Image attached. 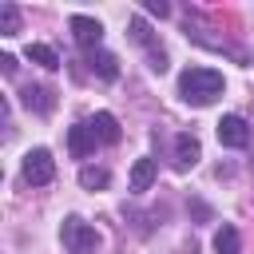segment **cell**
Segmentation results:
<instances>
[{
	"label": "cell",
	"mask_w": 254,
	"mask_h": 254,
	"mask_svg": "<svg viewBox=\"0 0 254 254\" xmlns=\"http://www.w3.org/2000/svg\"><path fill=\"white\" fill-rule=\"evenodd\" d=\"M151 71H167V56L163 52H151Z\"/></svg>",
	"instance_id": "ac0fdd59"
},
{
	"label": "cell",
	"mask_w": 254,
	"mask_h": 254,
	"mask_svg": "<svg viewBox=\"0 0 254 254\" xmlns=\"http://www.w3.org/2000/svg\"><path fill=\"white\" fill-rule=\"evenodd\" d=\"M107 183H111V175H107L103 167H83V171H79V187H83V190H103Z\"/></svg>",
	"instance_id": "5bb4252c"
},
{
	"label": "cell",
	"mask_w": 254,
	"mask_h": 254,
	"mask_svg": "<svg viewBox=\"0 0 254 254\" xmlns=\"http://www.w3.org/2000/svg\"><path fill=\"white\" fill-rule=\"evenodd\" d=\"M151 183H155V159H135V167H131V190L139 194Z\"/></svg>",
	"instance_id": "8fae6325"
},
{
	"label": "cell",
	"mask_w": 254,
	"mask_h": 254,
	"mask_svg": "<svg viewBox=\"0 0 254 254\" xmlns=\"http://www.w3.org/2000/svg\"><path fill=\"white\" fill-rule=\"evenodd\" d=\"M20 99H24V107H28V111H40V115H48V111L56 107L52 87H24V91H20Z\"/></svg>",
	"instance_id": "ba28073f"
},
{
	"label": "cell",
	"mask_w": 254,
	"mask_h": 254,
	"mask_svg": "<svg viewBox=\"0 0 254 254\" xmlns=\"http://www.w3.org/2000/svg\"><path fill=\"white\" fill-rule=\"evenodd\" d=\"M28 60H32V64H40V67H48V71H56V67H60V56H56L48 44H28Z\"/></svg>",
	"instance_id": "4fadbf2b"
},
{
	"label": "cell",
	"mask_w": 254,
	"mask_h": 254,
	"mask_svg": "<svg viewBox=\"0 0 254 254\" xmlns=\"http://www.w3.org/2000/svg\"><path fill=\"white\" fill-rule=\"evenodd\" d=\"M0 32H4V36H16V32H20V12H16V4H0Z\"/></svg>",
	"instance_id": "9a60e30c"
},
{
	"label": "cell",
	"mask_w": 254,
	"mask_h": 254,
	"mask_svg": "<svg viewBox=\"0 0 254 254\" xmlns=\"http://www.w3.org/2000/svg\"><path fill=\"white\" fill-rule=\"evenodd\" d=\"M52 179H56V159H52V151H44V147L28 151V155H24V183L44 187V183H52Z\"/></svg>",
	"instance_id": "3957f363"
},
{
	"label": "cell",
	"mask_w": 254,
	"mask_h": 254,
	"mask_svg": "<svg viewBox=\"0 0 254 254\" xmlns=\"http://www.w3.org/2000/svg\"><path fill=\"white\" fill-rule=\"evenodd\" d=\"M179 95L187 103H194V107H206V103H214L222 95V75L214 67H187L179 75Z\"/></svg>",
	"instance_id": "6da1fadb"
},
{
	"label": "cell",
	"mask_w": 254,
	"mask_h": 254,
	"mask_svg": "<svg viewBox=\"0 0 254 254\" xmlns=\"http://www.w3.org/2000/svg\"><path fill=\"white\" fill-rule=\"evenodd\" d=\"M67 28H71V36H75V44L79 48H99V40H103V24L99 20H91V16H71L67 20Z\"/></svg>",
	"instance_id": "277c9868"
},
{
	"label": "cell",
	"mask_w": 254,
	"mask_h": 254,
	"mask_svg": "<svg viewBox=\"0 0 254 254\" xmlns=\"http://www.w3.org/2000/svg\"><path fill=\"white\" fill-rule=\"evenodd\" d=\"M60 238H64V246H67V254H95V246H99V234L83 222V218H64V226H60Z\"/></svg>",
	"instance_id": "7a4b0ae2"
},
{
	"label": "cell",
	"mask_w": 254,
	"mask_h": 254,
	"mask_svg": "<svg viewBox=\"0 0 254 254\" xmlns=\"http://www.w3.org/2000/svg\"><path fill=\"white\" fill-rule=\"evenodd\" d=\"M91 131H95V139L99 143H119V119L111 115V111H95V119H91Z\"/></svg>",
	"instance_id": "9c48e42d"
},
{
	"label": "cell",
	"mask_w": 254,
	"mask_h": 254,
	"mask_svg": "<svg viewBox=\"0 0 254 254\" xmlns=\"http://www.w3.org/2000/svg\"><path fill=\"white\" fill-rule=\"evenodd\" d=\"M0 67H4V75H16V56H0Z\"/></svg>",
	"instance_id": "d6986e66"
},
{
	"label": "cell",
	"mask_w": 254,
	"mask_h": 254,
	"mask_svg": "<svg viewBox=\"0 0 254 254\" xmlns=\"http://www.w3.org/2000/svg\"><path fill=\"white\" fill-rule=\"evenodd\" d=\"M214 254H242V238H238V230L230 222H222L214 230Z\"/></svg>",
	"instance_id": "30bf717a"
},
{
	"label": "cell",
	"mask_w": 254,
	"mask_h": 254,
	"mask_svg": "<svg viewBox=\"0 0 254 254\" xmlns=\"http://www.w3.org/2000/svg\"><path fill=\"white\" fill-rule=\"evenodd\" d=\"M202 159V147H198V139L190 135V131H183V135H175V163L187 171V167H194Z\"/></svg>",
	"instance_id": "52a82bcc"
},
{
	"label": "cell",
	"mask_w": 254,
	"mask_h": 254,
	"mask_svg": "<svg viewBox=\"0 0 254 254\" xmlns=\"http://www.w3.org/2000/svg\"><path fill=\"white\" fill-rule=\"evenodd\" d=\"M87 64H91V71H95L99 79H115V75H119V60H115L111 52H91Z\"/></svg>",
	"instance_id": "7c38bea8"
},
{
	"label": "cell",
	"mask_w": 254,
	"mask_h": 254,
	"mask_svg": "<svg viewBox=\"0 0 254 254\" xmlns=\"http://www.w3.org/2000/svg\"><path fill=\"white\" fill-rule=\"evenodd\" d=\"M147 12H155V16H167V12H171V4H167V0H147Z\"/></svg>",
	"instance_id": "e0dca14e"
},
{
	"label": "cell",
	"mask_w": 254,
	"mask_h": 254,
	"mask_svg": "<svg viewBox=\"0 0 254 254\" xmlns=\"http://www.w3.org/2000/svg\"><path fill=\"white\" fill-rule=\"evenodd\" d=\"M131 40H135V44H151V32H147V20H143V16L131 20Z\"/></svg>",
	"instance_id": "2e32d148"
},
{
	"label": "cell",
	"mask_w": 254,
	"mask_h": 254,
	"mask_svg": "<svg viewBox=\"0 0 254 254\" xmlns=\"http://www.w3.org/2000/svg\"><path fill=\"white\" fill-rule=\"evenodd\" d=\"M67 151H71L75 159H87V155L95 151V131H91V123L67 127Z\"/></svg>",
	"instance_id": "8992f818"
},
{
	"label": "cell",
	"mask_w": 254,
	"mask_h": 254,
	"mask_svg": "<svg viewBox=\"0 0 254 254\" xmlns=\"http://www.w3.org/2000/svg\"><path fill=\"white\" fill-rule=\"evenodd\" d=\"M218 143L222 147H246L250 143V127L242 115H222L218 119Z\"/></svg>",
	"instance_id": "5b68a950"
}]
</instances>
